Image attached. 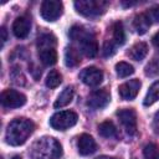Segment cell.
<instances>
[{"instance_id":"1","label":"cell","mask_w":159,"mask_h":159,"mask_svg":"<svg viewBox=\"0 0 159 159\" xmlns=\"http://www.w3.org/2000/svg\"><path fill=\"white\" fill-rule=\"evenodd\" d=\"M35 129L34 122L26 118H16L11 120L6 128L5 139L6 143L14 147L24 144Z\"/></svg>"},{"instance_id":"2","label":"cell","mask_w":159,"mask_h":159,"mask_svg":"<svg viewBox=\"0 0 159 159\" xmlns=\"http://www.w3.org/2000/svg\"><path fill=\"white\" fill-rule=\"evenodd\" d=\"M62 155L61 144L51 137H43L36 140L31 147L32 159H60Z\"/></svg>"},{"instance_id":"3","label":"cell","mask_w":159,"mask_h":159,"mask_svg":"<svg viewBox=\"0 0 159 159\" xmlns=\"http://www.w3.org/2000/svg\"><path fill=\"white\" fill-rule=\"evenodd\" d=\"M71 40L78 42L80 50L82 53H84L87 57H94L98 52V43L94 37V35L89 31H87L83 26L75 25L70 29L68 32Z\"/></svg>"},{"instance_id":"4","label":"cell","mask_w":159,"mask_h":159,"mask_svg":"<svg viewBox=\"0 0 159 159\" xmlns=\"http://www.w3.org/2000/svg\"><path fill=\"white\" fill-rule=\"evenodd\" d=\"M108 1L104 0H77L75 1V9L78 14L86 17H96L106 12Z\"/></svg>"},{"instance_id":"5","label":"cell","mask_w":159,"mask_h":159,"mask_svg":"<svg viewBox=\"0 0 159 159\" xmlns=\"http://www.w3.org/2000/svg\"><path fill=\"white\" fill-rule=\"evenodd\" d=\"M77 119H78V116L73 111H61V112L55 113L51 117L50 124L53 129L66 130V129L73 127L77 123Z\"/></svg>"},{"instance_id":"6","label":"cell","mask_w":159,"mask_h":159,"mask_svg":"<svg viewBox=\"0 0 159 159\" xmlns=\"http://www.w3.org/2000/svg\"><path fill=\"white\" fill-rule=\"evenodd\" d=\"M41 16L46 21H56L63 11V5L57 0H45L41 4Z\"/></svg>"},{"instance_id":"7","label":"cell","mask_w":159,"mask_h":159,"mask_svg":"<svg viewBox=\"0 0 159 159\" xmlns=\"http://www.w3.org/2000/svg\"><path fill=\"white\" fill-rule=\"evenodd\" d=\"M1 104L5 108H19L26 103V96L15 89H5L1 93Z\"/></svg>"},{"instance_id":"8","label":"cell","mask_w":159,"mask_h":159,"mask_svg":"<svg viewBox=\"0 0 159 159\" xmlns=\"http://www.w3.org/2000/svg\"><path fill=\"white\" fill-rule=\"evenodd\" d=\"M117 117L129 135H134L137 133V114L134 109L132 108L119 109L117 112Z\"/></svg>"},{"instance_id":"9","label":"cell","mask_w":159,"mask_h":159,"mask_svg":"<svg viewBox=\"0 0 159 159\" xmlns=\"http://www.w3.org/2000/svg\"><path fill=\"white\" fill-rule=\"evenodd\" d=\"M80 78L84 84L89 87H96L103 81V72L94 66H89L82 70V72L80 73Z\"/></svg>"},{"instance_id":"10","label":"cell","mask_w":159,"mask_h":159,"mask_svg":"<svg viewBox=\"0 0 159 159\" xmlns=\"http://www.w3.org/2000/svg\"><path fill=\"white\" fill-rule=\"evenodd\" d=\"M111 101V96L109 92L106 88H101V89H96L93 91L89 97H88V106L93 109H102L104 108Z\"/></svg>"},{"instance_id":"11","label":"cell","mask_w":159,"mask_h":159,"mask_svg":"<svg viewBox=\"0 0 159 159\" xmlns=\"http://www.w3.org/2000/svg\"><path fill=\"white\" fill-rule=\"evenodd\" d=\"M140 86H142V83H140L139 80L127 81V82H124L123 84L119 86V88H118L119 96L125 101H132V99H134L137 97Z\"/></svg>"},{"instance_id":"12","label":"cell","mask_w":159,"mask_h":159,"mask_svg":"<svg viewBox=\"0 0 159 159\" xmlns=\"http://www.w3.org/2000/svg\"><path fill=\"white\" fill-rule=\"evenodd\" d=\"M31 30V20L27 16H19L12 24V32L17 39H25Z\"/></svg>"},{"instance_id":"13","label":"cell","mask_w":159,"mask_h":159,"mask_svg":"<svg viewBox=\"0 0 159 159\" xmlns=\"http://www.w3.org/2000/svg\"><path fill=\"white\" fill-rule=\"evenodd\" d=\"M77 148H78V153L81 155H89L97 150V144H96V140L89 134L84 133V134L80 135Z\"/></svg>"},{"instance_id":"14","label":"cell","mask_w":159,"mask_h":159,"mask_svg":"<svg viewBox=\"0 0 159 159\" xmlns=\"http://www.w3.org/2000/svg\"><path fill=\"white\" fill-rule=\"evenodd\" d=\"M150 24H152V21H150V19H149L147 12H142V14L137 15L134 17V21H133V26H134L135 31L139 35H144L149 30Z\"/></svg>"},{"instance_id":"15","label":"cell","mask_w":159,"mask_h":159,"mask_svg":"<svg viewBox=\"0 0 159 159\" xmlns=\"http://www.w3.org/2000/svg\"><path fill=\"white\" fill-rule=\"evenodd\" d=\"M73 94H75V89L72 86H67L61 93L60 96L57 97L53 107L55 108H62V107H66L67 104H70L73 99Z\"/></svg>"},{"instance_id":"16","label":"cell","mask_w":159,"mask_h":159,"mask_svg":"<svg viewBox=\"0 0 159 159\" xmlns=\"http://www.w3.org/2000/svg\"><path fill=\"white\" fill-rule=\"evenodd\" d=\"M147 53H148V45L145 42H137V43H134L130 47L129 52H128L129 57L132 60H134V61H142L147 56Z\"/></svg>"},{"instance_id":"17","label":"cell","mask_w":159,"mask_h":159,"mask_svg":"<svg viewBox=\"0 0 159 159\" xmlns=\"http://www.w3.org/2000/svg\"><path fill=\"white\" fill-rule=\"evenodd\" d=\"M81 62V55L80 51L76 50L75 47L70 46L65 51V63L67 67H76Z\"/></svg>"},{"instance_id":"18","label":"cell","mask_w":159,"mask_h":159,"mask_svg":"<svg viewBox=\"0 0 159 159\" xmlns=\"http://www.w3.org/2000/svg\"><path fill=\"white\" fill-rule=\"evenodd\" d=\"M40 61L46 66H52L57 62V52L55 48H43L39 50Z\"/></svg>"},{"instance_id":"19","label":"cell","mask_w":159,"mask_h":159,"mask_svg":"<svg viewBox=\"0 0 159 159\" xmlns=\"http://www.w3.org/2000/svg\"><path fill=\"white\" fill-rule=\"evenodd\" d=\"M98 133L103 138H113L117 135V128L111 120H104L98 125Z\"/></svg>"},{"instance_id":"20","label":"cell","mask_w":159,"mask_h":159,"mask_svg":"<svg viewBox=\"0 0 159 159\" xmlns=\"http://www.w3.org/2000/svg\"><path fill=\"white\" fill-rule=\"evenodd\" d=\"M112 32H113V42L116 45H123L125 42V32H124V27L123 24L120 21H117L113 24L112 27Z\"/></svg>"},{"instance_id":"21","label":"cell","mask_w":159,"mask_h":159,"mask_svg":"<svg viewBox=\"0 0 159 159\" xmlns=\"http://www.w3.org/2000/svg\"><path fill=\"white\" fill-rule=\"evenodd\" d=\"M159 99V81H157V82H154L150 87H149V89H148V92H147V96H145V98H144V106H152L154 102H157Z\"/></svg>"},{"instance_id":"22","label":"cell","mask_w":159,"mask_h":159,"mask_svg":"<svg viewBox=\"0 0 159 159\" xmlns=\"http://www.w3.org/2000/svg\"><path fill=\"white\" fill-rule=\"evenodd\" d=\"M56 45V39L51 34H43L37 39V48L43 50V48H55Z\"/></svg>"},{"instance_id":"23","label":"cell","mask_w":159,"mask_h":159,"mask_svg":"<svg viewBox=\"0 0 159 159\" xmlns=\"http://www.w3.org/2000/svg\"><path fill=\"white\" fill-rule=\"evenodd\" d=\"M116 72H117L118 77L125 78V77H128V76H130V75L134 73V68L128 62H123L122 61V62H118L116 65Z\"/></svg>"},{"instance_id":"24","label":"cell","mask_w":159,"mask_h":159,"mask_svg":"<svg viewBox=\"0 0 159 159\" xmlns=\"http://www.w3.org/2000/svg\"><path fill=\"white\" fill-rule=\"evenodd\" d=\"M62 82V76L58 71L56 70H51L46 77V86L50 88H56L60 83Z\"/></svg>"},{"instance_id":"25","label":"cell","mask_w":159,"mask_h":159,"mask_svg":"<svg viewBox=\"0 0 159 159\" xmlns=\"http://www.w3.org/2000/svg\"><path fill=\"white\" fill-rule=\"evenodd\" d=\"M143 154L145 159H159V147L154 143H149L144 147Z\"/></svg>"},{"instance_id":"26","label":"cell","mask_w":159,"mask_h":159,"mask_svg":"<svg viewBox=\"0 0 159 159\" xmlns=\"http://www.w3.org/2000/svg\"><path fill=\"white\" fill-rule=\"evenodd\" d=\"M145 75L149 77L159 76V57L153 58L147 66H145Z\"/></svg>"},{"instance_id":"27","label":"cell","mask_w":159,"mask_h":159,"mask_svg":"<svg viewBox=\"0 0 159 159\" xmlns=\"http://www.w3.org/2000/svg\"><path fill=\"white\" fill-rule=\"evenodd\" d=\"M102 52H103V56H106V57H109V56L114 55V52H116L114 42H113V41H106L104 45H103Z\"/></svg>"},{"instance_id":"28","label":"cell","mask_w":159,"mask_h":159,"mask_svg":"<svg viewBox=\"0 0 159 159\" xmlns=\"http://www.w3.org/2000/svg\"><path fill=\"white\" fill-rule=\"evenodd\" d=\"M150 21H154V22H159V5H155L153 7H150L148 11H147Z\"/></svg>"},{"instance_id":"29","label":"cell","mask_w":159,"mask_h":159,"mask_svg":"<svg viewBox=\"0 0 159 159\" xmlns=\"http://www.w3.org/2000/svg\"><path fill=\"white\" fill-rule=\"evenodd\" d=\"M153 128H154V132L159 134V112H157V113H155V116H154Z\"/></svg>"},{"instance_id":"30","label":"cell","mask_w":159,"mask_h":159,"mask_svg":"<svg viewBox=\"0 0 159 159\" xmlns=\"http://www.w3.org/2000/svg\"><path fill=\"white\" fill-rule=\"evenodd\" d=\"M0 32H1V46H2L5 43V41H6V39H7V32H6V29L4 26L1 27Z\"/></svg>"},{"instance_id":"31","label":"cell","mask_w":159,"mask_h":159,"mask_svg":"<svg viewBox=\"0 0 159 159\" xmlns=\"http://www.w3.org/2000/svg\"><path fill=\"white\" fill-rule=\"evenodd\" d=\"M152 42H153V45L159 50V32H157V34L152 37Z\"/></svg>"},{"instance_id":"32","label":"cell","mask_w":159,"mask_h":159,"mask_svg":"<svg viewBox=\"0 0 159 159\" xmlns=\"http://www.w3.org/2000/svg\"><path fill=\"white\" fill-rule=\"evenodd\" d=\"M97 159H114V158H112V157H107V155H101V157H98Z\"/></svg>"},{"instance_id":"33","label":"cell","mask_w":159,"mask_h":159,"mask_svg":"<svg viewBox=\"0 0 159 159\" xmlns=\"http://www.w3.org/2000/svg\"><path fill=\"white\" fill-rule=\"evenodd\" d=\"M12 159H22L20 155H15V157H12Z\"/></svg>"}]
</instances>
